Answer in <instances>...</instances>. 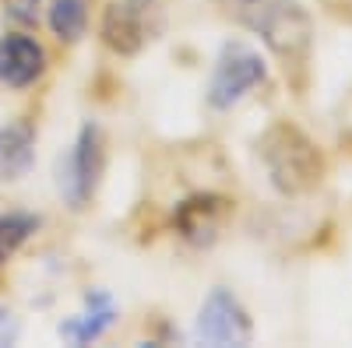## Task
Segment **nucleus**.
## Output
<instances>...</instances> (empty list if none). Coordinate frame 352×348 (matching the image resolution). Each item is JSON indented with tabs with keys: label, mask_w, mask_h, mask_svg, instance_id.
Wrapping results in <instances>:
<instances>
[{
	"label": "nucleus",
	"mask_w": 352,
	"mask_h": 348,
	"mask_svg": "<svg viewBox=\"0 0 352 348\" xmlns=\"http://www.w3.org/2000/svg\"><path fill=\"white\" fill-rule=\"evenodd\" d=\"M261 159L272 172V183L282 194H307L320 180V155L314 148V141L303 137L296 127L278 124L264 134L261 141Z\"/></svg>",
	"instance_id": "nucleus-2"
},
{
	"label": "nucleus",
	"mask_w": 352,
	"mask_h": 348,
	"mask_svg": "<svg viewBox=\"0 0 352 348\" xmlns=\"http://www.w3.org/2000/svg\"><path fill=\"white\" fill-rule=\"evenodd\" d=\"M99 172H102V134L99 127L88 124L81 127L74 148L56 162V190L71 208H85L88 197L96 194Z\"/></svg>",
	"instance_id": "nucleus-4"
},
{
	"label": "nucleus",
	"mask_w": 352,
	"mask_h": 348,
	"mask_svg": "<svg viewBox=\"0 0 352 348\" xmlns=\"http://www.w3.org/2000/svg\"><path fill=\"white\" fill-rule=\"evenodd\" d=\"M109 324H113V303H109V296L92 292V296H88V310L60 324V338H67L74 345H88V341L102 338L109 331Z\"/></svg>",
	"instance_id": "nucleus-9"
},
{
	"label": "nucleus",
	"mask_w": 352,
	"mask_h": 348,
	"mask_svg": "<svg viewBox=\"0 0 352 348\" xmlns=\"http://www.w3.org/2000/svg\"><path fill=\"white\" fill-rule=\"evenodd\" d=\"M46 53L32 36H4L0 39V84L25 89L43 74Z\"/></svg>",
	"instance_id": "nucleus-7"
},
{
	"label": "nucleus",
	"mask_w": 352,
	"mask_h": 348,
	"mask_svg": "<svg viewBox=\"0 0 352 348\" xmlns=\"http://www.w3.org/2000/svg\"><path fill=\"white\" fill-rule=\"evenodd\" d=\"M8 14L21 25H32L39 18V0H8Z\"/></svg>",
	"instance_id": "nucleus-12"
},
{
	"label": "nucleus",
	"mask_w": 352,
	"mask_h": 348,
	"mask_svg": "<svg viewBox=\"0 0 352 348\" xmlns=\"http://www.w3.org/2000/svg\"><path fill=\"white\" fill-rule=\"evenodd\" d=\"M21 334V324H18V316L11 310L0 306V345H14Z\"/></svg>",
	"instance_id": "nucleus-13"
},
{
	"label": "nucleus",
	"mask_w": 352,
	"mask_h": 348,
	"mask_svg": "<svg viewBox=\"0 0 352 348\" xmlns=\"http://www.w3.org/2000/svg\"><path fill=\"white\" fill-rule=\"evenodd\" d=\"M197 338L208 345H247L250 316L240 306V299L226 288H215L197 313Z\"/></svg>",
	"instance_id": "nucleus-6"
},
{
	"label": "nucleus",
	"mask_w": 352,
	"mask_h": 348,
	"mask_svg": "<svg viewBox=\"0 0 352 348\" xmlns=\"http://www.w3.org/2000/svg\"><path fill=\"white\" fill-rule=\"evenodd\" d=\"M226 11L254 28L285 64L303 60L310 49V18L296 0H226Z\"/></svg>",
	"instance_id": "nucleus-1"
},
{
	"label": "nucleus",
	"mask_w": 352,
	"mask_h": 348,
	"mask_svg": "<svg viewBox=\"0 0 352 348\" xmlns=\"http://www.w3.org/2000/svg\"><path fill=\"white\" fill-rule=\"evenodd\" d=\"M36 162V134L28 124H8L0 127V172L8 180L25 176Z\"/></svg>",
	"instance_id": "nucleus-8"
},
{
	"label": "nucleus",
	"mask_w": 352,
	"mask_h": 348,
	"mask_svg": "<svg viewBox=\"0 0 352 348\" xmlns=\"http://www.w3.org/2000/svg\"><path fill=\"white\" fill-rule=\"evenodd\" d=\"M39 229V218L36 215H0V268L8 264V260L18 253V246L32 236V232Z\"/></svg>",
	"instance_id": "nucleus-11"
},
{
	"label": "nucleus",
	"mask_w": 352,
	"mask_h": 348,
	"mask_svg": "<svg viewBox=\"0 0 352 348\" xmlns=\"http://www.w3.org/2000/svg\"><path fill=\"white\" fill-rule=\"evenodd\" d=\"M264 74H268V67H264L257 49H250L247 43H226L208 81V102L215 109L236 106L247 92H254L264 81Z\"/></svg>",
	"instance_id": "nucleus-3"
},
{
	"label": "nucleus",
	"mask_w": 352,
	"mask_h": 348,
	"mask_svg": "<svg viewBox=\"0 0 352 348\" xmlns=\"http://www.w3.org/2000/svg\"><path fill=\"white\" fill-rule=\"evenodd\" d=\"M162 28V14L155 0H116L106 8L102 18V39L113 53H138L148 39H155V32Z\"/></svg>",
	"instance_id": "nucleus-5"
},
{
	"label": "nucleus",
	"mask_w": 352,
	"mask_h": 348,
	"mask_svg": "<svg viewBox=\"0 0 352 348\" xmlns=\"http://www.w3.org/2000/svg\"><path fill=\"white\" fill-rule=\"evenodd\" d=\"M88 25V4L85 0H53L50 4V28L56 39L78 43Z\"/></svg>",
	"instance_id": "nucleus-10"
}]
</instances>
